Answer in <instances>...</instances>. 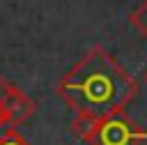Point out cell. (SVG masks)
<instances>
[{
	"instance_id": "obj_1",
	"label": "cell",
	"mask_w": 147,
	"mask_h": 145,
	"mask_svg": "<svg viewBox=\"0 0 147 145\" xmlns=\"http://www.w3.org/2000/svg\"><path fill=\"white\" fill-rule=\"evenodd\" d=\"M69 108L92 117L124 113L138 94V81L101 46H92L57 83Z\"/></svg>"
},
{
	"instance_id": "obj_2",
	"label": "cell",
	"mask_w": 147,
	"mask_h": 145,
	"mask_svg": "<svg viewBox=\"0 0 147 145\" xmlns=\"http://www.w3.org/2000/svg\"><path fill=\"white\" fill-rule=\"evenodd\" d=\"M87 143L90 145H140L147 143V129L124 117V113H117V115L99 117Z\"/></svg>"
},
{
	"instance_id": "obj_3",
	"label": "cell",
	"mask_w": 147,
	"mask_h": 145,
	"mask_svg": "<svg viewBox=\"0 0 147 145\" xmlns=\"http://www.w3.org/2000/svg\"><path fill=\"white\" fill-rule=\"evenodd\" d=\"M37 110L34 99H30L21 87L9 83L0 74V131L16 129L21 122L32 117Z\"/></svg>"
},
{
	"instance_id": "obj_4",
	"label": "cell",
	"mask_w": 147,
	"mask_h": 145,
	"mask_svg": "<svg viewBox=\"0 0 147 145\" xmlns=\"http://www.w3.org/2000/svg\"><path fill=\"white\" fill-rule=\"evenodd\" d=\"M129 21H131V25H133L142 37H147V0H142V2L129 14Z\"/></svg>"
},
{
	"instance_id": "obj_5",
	"label": "cell",
	"mask_w": 147,
	"mask_h": 145,
	"mask_svg": "<svg viewBox=\"0 0 147 145\" xmlns=\"http://www.w3.org/2000/svg\"><path fill=\"white\" fill-rule=\"evenodd\" d=\"M0 145H32L28 138H23L16 129H5L0 131Z\"/></svg>"
},
{
	"instance_id": "obj_6",
	"label": "cell",
	"mask_w": 147,
	"mask_h": 145,
	"mask_svg": "<svg viewBox=\"0 0 147 145\" xmlns=\"http://www.w3.org/2000/svg\"><path fill=\"white\" fill-rule=\"evenodd\" d=\"M142 78H145V83H147V69H145V74H142Z\"/></svg>"
}]
</instances>
